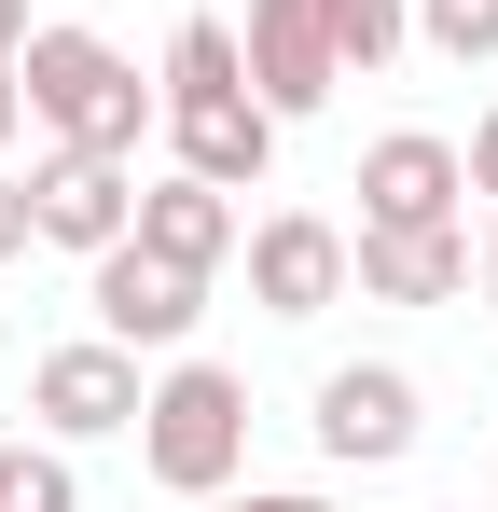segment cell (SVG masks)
Instances as JSON below:
<instances>
[{
	"instance_id": "6da1fadb",
	"label": "cell",
	"mask_w": 498,
	"mask_h": 512,
	"mask_svg": "<svg viewBox=\"0 0 498 512\" xmlns=\"http://www.w3.org/2000/svg\"><path fill=\"white\" fill-rule=\"evenodd\" d=\"M14 84H28V125L70 139V153H125L139 167V139L166 125V84H139V56L97 42V28H28L14 42Z\"/></svg>"
},
{
	"instance_id": "7a4b0ae2",
	"label": "cell",
	"mask_w": 498,
	"mask_h": 512,
	"mask_svg": "<svg viewBox=\"0 0 498 512\" xmlns=\"http://www.w3.org/2000/svg\"><path fill=\"white\" fill-rule=\"evenodd\" d=\"M139 471H153L166 499H222L249 471V388L222 374V360H166L153 374V402H139Z\"/></svg>"
},
{
	"instance_id": "3957f363",
	"label": "cell",
	"mask_w": 498,
	"mask_h": 512,
	"mask_svg": "<svg viewBox=\"0 0 498 512\" xmlns=\"http://www.w3.org/2000/svg\"><path fill=\"white\" fill-rule=\"evenodd\" d=\"M28 236H42V250H70V263L125 250V236H139V167H125V153H70V139H56V153L28 167Z\"/></svg>"
},
{
	"instance_id": "277c9868",
	"label": "cell",
	"mask_w": 498,
	"mask_h": 512,
	"mask_svg": "<svg viewBox=\"0 0 498 512\" xmlns=\"http://www.w3.org/2000/svg\"><path fill=\"white\" fill-rule=\"evenodd\" d=\"M139 346L83 333V346H42L28 360V416H42V443H111V429H139Z\"/></svg>"
},
{
	"instance_id": "5b68a950",
	"label": "cell",
	"mask_w": 498,
	"mask_h": 512,
	"mask_svg": "<svg viewBox=\"0 0 498 512\" xmlns=\"http://www.w3.org/2000/svg\"><path fill=\"white\" fill-rule=\"evenodd\" d=\"M83 305H97V333H111V346H166V360H180V346H194V319H208V277L125 236V250L83 263Z\"/></svg>"
},
{
	"instance_id": "8992f818",
	"label": "cell",
	"mask_w": 498,
	"mask_h": 512,
	"mask_svg": "<svg viewBox=\"0 0 498 512\" xmlns=\"http://www.w3.org/2000/svg\"><path fill=\"white\" fill-rule=\"evenodd\" d=\"M415 429H429V402H415L402 360H346V374H319V457H332V471H402Z\"/></svg>"
},
{
	"instance_id": "52a82bcc",
	"label": "cell",
	"mask_w": 498,
	"mask_h": 512,
	"mask_svg": "<svg viewBox=\"0 0 498 512\" xmlns=\"http://www.w3.org/2000/svg\"><path fill=\"white\" fill-rule=\"evenodd\" d=\"M249 305H263V319H319V305H346V222H319V208H263V222H249Z\"/></svg>"
},
{
	"instance_id": "ba28073f",
	"label": "cell",
	"mask_w": 498,
	"mask_h": 512,
	"mask_svg": "<svg viewBox=\"0 0 498 512\" xmlns=\"http://www.w3.org/2000/svg\"><path fill=\"white\" fill-rule=\"evenodd\" d=\"M249 97H263V111H277V125H305V111H332V84H346V70H332V28H319V0H249Z\"/></svg>"
},
{
	"instance_id": "9c48e42d",
	"label": "cell",
	"mask_w": 498,
	"mask_h": 512,
	"mask_svg": "<svg viewBox=\"0 0 498 512\" xmlns=\"http://www.w3.org/2000/svg\"><path fill=\"white\" fill-rule=\"evenodd\" d=\"M360 222H471V167L443 125H388L360 153Z\"/></svg>"
},
{
	"instance_id": "30bf717a",
	"label": "cell",
	"mask_w": 498,
	"mask_h": 512,
	"mask_svg": "<svg viewBox=\"0 0 498 512\" xmlns=\"http://www.w3.org/2000/svg\"><path fill=\"white\" fill-rule=\"evenodd\" d=\"M346 277L374 305H457L471 291V222H360L346 236Z\"/></svg>"
},
{
	"instance_id": "8fae6325",
	"label": "cell",
	"mask_w": 498,
	"mask_h": 512,
	"mask_svg": "<svg viewBox=\"0 0 498 512\" xmlns=\"http://www.w3.org/2000/svg\"><path fill=\"white\" fill-rule=\"evenodd\" d=\"M277 111L263 97H194V111H166V167H194V180H222V194H263V167H277Z\"/></svg>"
},
{
	"instance_id": "7c38bea8",
	"label": "cell",
	"mask_w": 498,
	"mask_h": 512,
	"mask_svg": "<svg viewBox=\"0 0 498 512\" xmlns=\"http://www.w3.org/2000/svg\"><path fill=\"white\" fill-rule=\"evenodd\" d=\"M139 250H166V263H194V277H222V263L249 250V222H236V194H222V180L166 167V180H139Z\"/></svg>"
},
{
	"instance_id": "4fadbf2b",
	"label": "cell",
	"mask_w": 498,
	"mask_h": 512,
	"mask_svg": "<svg viewBox=\"0 0 498 512\" xmlns=\"http://www.w3.org/2000/svg\"><path fill=\"white\" fill-rule=\"evenodd\" d=\"M194 97H249L236 14H180V28H166V111H194Z\"/></svg>"
},
{
	"instance_id": "5bb4252c",
	"label": "cell",
	"mask_w": 498,
	"mask_h": 512,
	"mask_svg": "<svg viewBox=\"0 0 498 512\" xmlns=\"http://www.w3.org/2000/svg\"><path fill=\"white\" fill-rule=\"evenodd\" d=\"M319 28H332V70H346V84H374V70L415 42V0H319Z\"/></svg>"
},
{
	"instance_id": "9a60e30c",
	"label": "cell",
	"mask_w": 498,
	"mask_h": 512,
	"mask_svg": "<svg viewBox=\"0 0 498 512\" xmlns=\"http://www.w3.org/2000/svg\"><path fill=\"white\" fill-rule=\"evenodd\" d=\"M0 512H83L70 443H0Z\"/></svg>"
},
{
	"instance_id": "2e32d148",
	"label": "cell",
	"mask_w": 498,
	"mask_h": 512,
	"mask_svg": "<svg viewBox=\"0 0 498 512\" xmlns=\"http://www.w3.org/2000/svg\"><path fill=\"white\" fill-rule=\"evenodd\" d=\"M415 42L457 56V70H485V56H498V0H415Z\"/></svg>"
},
{
	"instance_id": "e0dca14e",
	"label": "cell",
	"mask_w": 498,
	"mask_h": 512,
	"mask_svg": "<svg viewBox=\"0 0 498 512\" xmlns=\"http://www.w3.org/2000/svg\"><path fill=\"white\" fill-rule=\"evenodd\" d=\"M14 250H42V236H28V180L0 167V263H14Z\"/></svg>"
},
{
	"instance_id": "ac0fdd59",
	"label": "cell",
	"mask_w": 498,
	"mask_h": 512,
	"mask_svg": "<svg viewBox=\"0 0 498 512\" xmlns=\"http://www.w3.org/2000/svg\"><path fill=\"white\" fill-rule=\"evenodd\" d=\"M457 167H471V180H485V194H498V111H485V125H471V153H457Z\"/></svg>"
},
{
	"instance_id": "d6986e66",
	"label": "cell",
	"mask_w": 498,
	"mask_h": 512,
	"mask_svg": "<svg viewBox=\"0 0 498 512\" xmlns=\"http://www.w3.org/2000/svg\"><path fill=\"white\" fill-rule=\"evenodd\" d=\"M236 512H332L319 485H263V499H236Z\"/></svg>"
},
{
	"instance_id": "ffe728a7",
	"label": "cell",
	"mask_w": 498,
	"mask_h": 512,
	"mask_svg": "<svg viewBox=\"0 0 498 512\" xmlns=\"http://www.w3.org/2000/svg\"><path fill=\"white\" fill-rule=\"evenodd\" d=\"M14 125H28V84H14V56H0V153H14Z\"/></svg>"
},
{
	"instance_id": "44dd1931",
	"label": "cell",
	"mask_w": 498,
	"mask_h": 512,
	"mask_svg": "<svg viewBox=\"0 0 498 512\" xmlns=\"http://www.w3.org/2000/svg\"><path fill=\"white\" fill-rule=\"evenodd\" d=\"M485 305H498V194H485Z\"/></svg>"
},
{
	"instance_id": "7402d4cb",
	"label": "cell",
	"mask_w": 498,
	"mask_h": 512,
	"mask_svg": "<svg viewBox=\"0 0 498 512\" xmlns=\"http://www.w3.org/2000/svg\"><path fill=\"white\" fill-rule=\"evenodd\" d=\"M14 42H28V0H0V56H14Z\"/></svg>"
},
{
	"instance_id": "603a6c76",
	"label": "cell",
	"mask_w": 498,
	"mask_h": 512,
	"mask_svg": "<svg viewBox=\"0 0 498 512\" xmlns=\"http://www.w3.org/2000/svg\"><path fill=\"white\" fill-rule=\"evenodd\" d=\"M180 512H236V499H180Z\"/></svg>"
},
{
	"instance_id": "cb8c5ba5",
	"label": "cell",
	"mask_w": 498,
	"mask_h": 512,
	"mask_svg": "<svg viewBox=\"0 0 498 512\" xmlns=\"http://www.w3.org/2000/svg\"><path fill=\"white\" fill-rule=\"evenodd\" d=\"M443 512H457V499H443Z\"/></svg>"
}]
</instances>
